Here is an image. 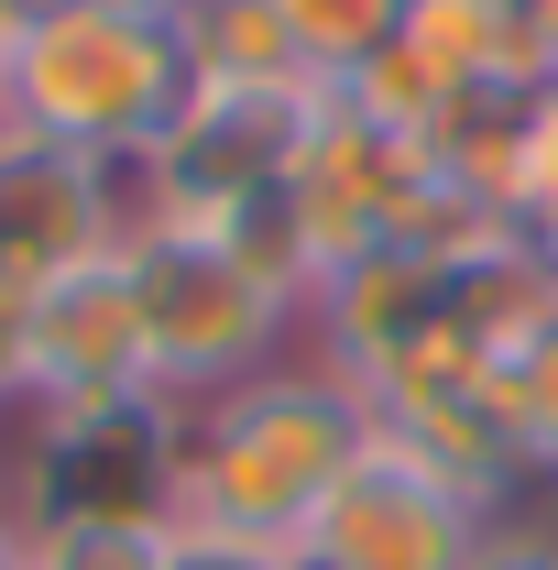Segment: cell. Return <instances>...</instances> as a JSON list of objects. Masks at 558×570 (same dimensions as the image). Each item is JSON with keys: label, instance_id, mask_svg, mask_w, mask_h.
Wrapping results in <instances>:
<instances>
[{"label": "cell", "instance_id": "cell-11", "mask_svg": "<svg viewBox=\"0 0 558 570\" xmlns=\"http://www.w3.org/2000/svg\"><path fill=\"white\" fill-rule=\"evenodd\" d=\"M406 11L417 0H275L285 45H296V67L318 77V88H350L372 56H395L406 45Z\"/></svg>", "mask_w": 558, "mask_h": 570}, {"label": "cell", "instance_id": "cell-3", "mask_svg": "<svg viewBox=\"0 0 558 570\" xmlns=\"http://www.w3.org/2000/svg\"><path fill=\"white\" fill-rule=\"evenodd\" d=\"M121 264H132V296H142V352H153V395L165 406H209L230 384L296 362L307 307L230 230H153Z\"/></svg>", "mask_w": 558, "mask_h": 570}, {"label": "cell", "instance_id": "cell-17", "mask_svg": "<svg viewBox=\"0 0 558 570\" xmlns=\"http://www.w3.org/2000/svg\"><path fill=\"white\" fill-rule=\"evenodd\" d=\"M0 570H33V527H22L11 504H0Z\"/></svg>", "mask_w": 558, "mask_h": 570}, {"label": "cell", "instance_id": "cell-9", "mask_svg": "<svg viewBox=\"0 0 558 570\" xmlns=\"http://www.w3.org/2000/svg\"><path fill=\"white\" fill-rule=\"evenodd\" d=\"M176 45H187L198 88H285V77H307L285 22H275V0H176Z\"/></svg>", "mask_w": 558, "mask_h": 570}, {"label": "cell", "instance_id": "cell-10", "mask_svg": "<svg viewBox=\"0 0 558 570\" xmlns=\"http://www.w3.org/2000/svg\"><path fill=\"white\" fill-rule=\"evenodd\" d=\"M406 56H427L449 88H471V77H537L515 0H417L406 11Z\"/></svg>", "mask_w": 558, "mask_h": 570}, {"label": "cell", "instance_id": "cell-1", "mask_svg": "<svg viewBox=\"0 0 558 570\" xmlns=\"http://www.w3.org/2000/svg\"><path fill=\"white\" fill-rule=\"evenodd\" d=\"M361 450H372L361 384H340L318 352H296L275 373L209 395V406H187V428H176V527H230V538L296 549L307 515L340 494V472Z\"/></svg>", "mask_w": 558, "mask_h": 570}, {"label": "cell", "instance_id": "cell-20", "mask_svg": "<svg viewBox=\"0 0 558 570\" xmlns=\"http://www.w3.org/2000/svg\"><path fill=\"white\" fill-rule=\"evenodd\" d=\"M285 570H318V560H307V549H285Z\"/></svg>", "mask_w": 558, "mask_h": 570}, {"label": "cell", "instance_id": "cell-2", "mask_svg": "<svg viewBox=\"0 0 558 570\" xmlns=\"http://www.w3.org/2000/svg\"><path fill=\"white\" fill-rule=\"evenodd\" d=\"M198 99V67L176 45V11H77L44 0L11 22V121L77 154H142L176 132V110Z\"/></svg>", "mask_w": 558, "mask_h": 570}, {"label": "cell", "instance_id": "cell-19", "mask_svg": "<svg viewBox=\"0 0 558 570\" xmlns=\"http://www.w3.org/2000/svg\"><path fill=\"white\" fill-rule=\"evenodd\" d=\"M0 132H11V22H0Z\"/></svg>", "mask_w": 558, "mask_h": 570}, {"label": "cell", "instance_id": "cell-4", "mask_svg": "<svg viewBox=\"0 0 558 570\" xmlns=\"http://www.w3.org/2000/svg\"><path fill=\"white\" fill-rule=\"evenodd\" d=\"M176 428L187 406H22L11 515L22 527H176Z\"/></svg>", "mask_w": 558, "mask_h": 570}, {"label": "cell", "instance_id": "cell-14", "mask_svg": "<svg viewBox=\"0 0 558 570\" xmlns=\"http://www.w3.org/2000/svg\"><path fill=\"white\" fill-rule=\"evenodd\" d=\"M460 570H558V527H548V515H526V504H504Z\"/></svg>", "mask_w": 558, "mask_h": 570}, {"label": "cell", "instance_id": "cell-13", "mask_svg": "<svg viewBox=\"0 0 558 570\" xmlns=\"http://www.w3.org/2000/svg\"><path fill=\"white\" fill-rule=\"evenodd\" d=\"M165 527H33V570H153Z\"/></svg>", "mask_w": 558, "mask_h": 570}, {"label": "cell", "instance_id": "cell-18", "mask_svg": "<svg viewBox=\"0 0 558 570\" xmlns=\"http://www.w3.org/2000/svg\"><path fill=\"white\" fill-rule=\"evenodd\" d=\"M44 11V0H33ZM77 11H176V0H77Z\"/></svg>", "mask_w": 558, "mask_h": 570}, {"label": "cell", "instance_id": "cell-6", "mask_svg": "<svg viewBox=\"0 0 558 570\" xmlns=\"http://www.w3.org/2000/svg\"><path fill=\"white\" fill-rule=\"evenodd\" d=\"M307 132H318V88L307 77H285V88H198L176 110V132L153 142L176 230H219L230 209L275 198L285 176L307 165Z\"/></svg>", "mask_w": 558, "mask_h": 570}, {"label": "cell", "instance_id": "cell-15", "mask_svg": "<svg viewBox=\"0 0 558 570\" xmlns=\"http://www.w3.org/2000/svg\"><path fill=\"white\" fill-rule=\"evenodd\" d=\"M153 570H285V549L230 538V527H165V560Z\"/></svg>", "mask_w": 558, "mask_h": 570}, {"label": "cell", "instance_id": "cell-8", "mask_svg": "<svg viewBox=\"0 0 558 570\" xmlns=\"http://www.w3.org/2000/svg\"><path fill=\"white\" fill-rule=\"evenodd\" d=\"M22 341H33V406H121V395H153L142 296H132L121 253H99L67 285H44L22 307Z\"/></svg>", "mask_w": 558, "mask_h": 570}, {"label": "cell", "instance_id": "cell-12", "mask_svg": "<svg viewBox=\"0 0 558 570\" xmlns=\"http://www.w3.org/2000/svg\"><path fill=\"white\" fill-rule=\"evenodd\" d=\"M492 406H504V439H515L526 483H558V330L526 341L515 362H492Z\"/></svg>", "mask_w": 558, "mask_h": 570}, {"label": "cell", "instance_id": "cell-7", "mask_svg": "<svg viewBox=\"0 0 558 570\" xmlns=\"http://www.w3.org/2000/svg\"><path fill=\"white\" fill-rule=\"evenodd\" d=\"M121 253L110 242V187H99V154L77 142H44V132H0V296H44L67 285L77 264Z\"/></svg>", "mask_w": 558, "mask_h": 570}, {"label": "cell", "instance_id": "cell-16", "mask_svg": "<svg viewBox=\"0 0 558 570\" xmlns=\"http://www.w3.org/2000/svg\"><path fill=\"white\" fill-rule=\"evenodd\" d=\"M33 406V341H22V296H0V417Z\"/></svg>", "mask_w": 558, "mask_h": 570}, {"label": "cell", "instance_id": "cell-21", "mask_svg": "<svg viewBox=\"0 0 558 570\" xmlns=\"http://www.w3.org/2000/svg\"><path fill=\"white\" fill-rule=\"evenodd\" d=\"M0 504H11V461H0Z\"/></svg>", "mask_w": 558, "mask_h": 570}, {"label": "cell", "instance_id": "cell-5", "mask_svg": "<svg viewBox=\"0 0 558 570\" xmlns=\"http://www.w3.org/2000/svg\"><path fill=\"white\" fill-rule=\"evenodd\" d=\"M492 504L460 494L449 472H427L417 450H395V439H372L361 461L340 472V494L307 515V560L318 570H460L482 549Z\"/></svg>", "mask_w": 558, "mask_h": 570}]
</instances>
